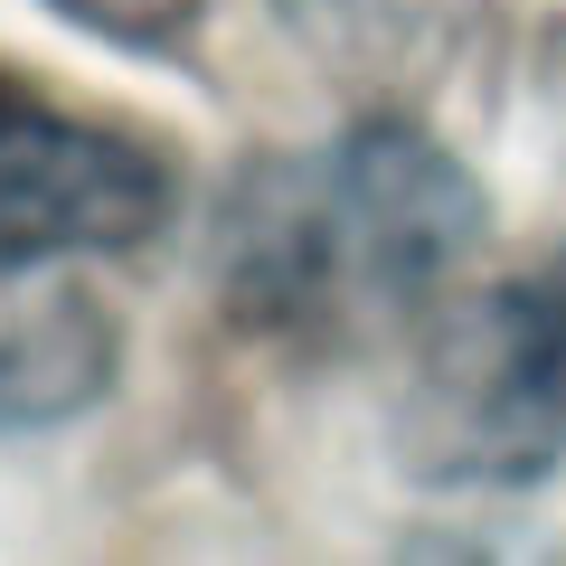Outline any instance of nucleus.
I'll return each instance as SVG.
<instances>
[{"mask_svg": "<svg viewBox=\"0 0 566 566\" xmlns=\"http://www.w3.org/2000/svg\"><path fill=\"white\" fill-rule=\"evenodd\" d=\"M482 180L416 123H359L322 151L237 170L218 218V293L255 340L359 349L416 322L472 264Z\"/></svg>", "mask_w": 566, "mask_h": 566, "instance_id": "nucleus-1", "label": "nucleus"}, {"mask_svg": "<svg viewBox=\"0 0 566 566\" xmlns=\"http://www.w3.org/2000/svg\"><path fill=\"white\" fill-rule=\"evenodd\" d=\"M397 434L406 463L453 491H520L566 463V349L528 283H501L434 322Z\"/></svg>", "mask_w": 566, "mask_h": 566, "instance_id": "nucleus-2", "label": "nucleus"}, {"mask_svg": "<svg viewBox=\"0 0 566 566\" xmlns=\"http://www.w3.org/2000/svg\"><path fill=\"white\" fill-rule=\"evenodd\" d=\"M161 218H170V161L151 142L0 76V274L39 255L142 245Z\"/></svg>", "mask_w": 566, "mask_h": 566, "instance_id": "nucleus-3", "label": "nucleus"}, {"mask_svg": "<svg viewBox=\"0 0 566 566\" xmlns=\"http://www.w3.org/2000/svg\"><path fill=\"white\" fill-rule=\"evenodd\" d=\"M114 387V312L76 283L0 293V434L57 424Z\"/></svg>", "mask_w": 566, "mask_h": 566, "instance_id": "nucleus-4", "label": "nucleus"}, {"mask_svg": "<svg viewBox=\"0 0 566 566\" xmlns=\"http://www.w3.org/2000/svg\"><path fill=\"white\" fill-rule=\"evenodd\" d=\"M283 20L340 76H424L463 29V0H283Z\"/></svg>", "mask_w": 566, "mask_h": 566, "instance_id": "nucleus-5", "label": "nucleus"}, {"mask_svg": "<svg viewBox=\"0 0 566 566\" xmlns=\"http://www.w3.org/2000/svg\"><path fill=\"white\" fill-rule=\"evenodd\" d=\"M48 10H66L76 29L123 39V48H180L199 29V0H48Z\"/></svg>", "mask_w": 566, "mask_h": 566, "instance_id": "nucleus-6", "label": "nucleus"}, {"mask_svg": "<svg viewBox=\"0 0 566 566\" xmlns=\"http://www.w3.org/2000/svg\"><path fill=\"white\" fill-rule=\"evenodd\" d=\"M528 303H538V322L557 331V349H566V245L538 264V274H528Z\"/></svg>", "mask_w": 566, "mask_h": 566, "instance_id": "nucleus-7", "label": "nucleus"}]
</instances>
